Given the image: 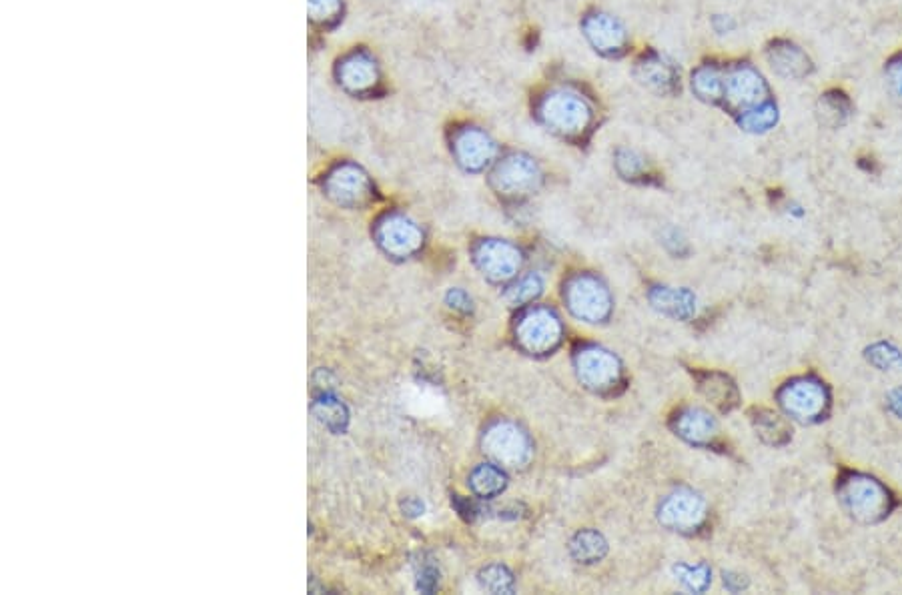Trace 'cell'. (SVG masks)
I'll return each mask as SVG.
<instances>
[{"label":"cell","mask_w":902,"mask_h":595,"mask_svg":"<svg viewBox=\"0 0 902 595\" xmlns=\"http://www.w3.org/2000/svg\"><path fill=\"white\" fill-rule=\"evenodd\" d=\"M341 15H343L341 0H309V17L323 27L339 23Z\"/></svg>","instance_id":"30"},{"label":"cell","mask_w":902,"mask_h":595,"mask_svg":"<svg viewBox=\"0 0 902 595\" xmlns=\"http://www.w3.org/2000/svg\"><path fill=\"white\" fill-rule=\"evenodd\" d=\"M486 451L502 465L520 467L528 463L532 455V445L528 435L514 423L500 421L492 425L484 437Z\"/></svg>","instance_id":"11"},{"label":"cell","mask_w":902,"mask_h":595,"mask_svg":"<svg viewBox=\"0 0 902 595\" xmlns=\"http://www.w3.org/2000/svg\"><path fill=\"white\" fill-rule=\"evenodd\" d=\"M724 585L730 589V591H740V589H744L746 587V581L744 579H740V575H734V573H724Z\"/></svg>","instance_id":"38"},{"label":"cell","mask_w":902,"mask_h":595,"mask_svg":"<svg viewBox=\"0 0 902 595\" xmlns=\"http://www.w3.org/2000/svg\"><path fill=\"white\" fill-rule=\"evenodd\" d=\"M702 393L720 409H730L732 405H736L738 393L734 389V385L730 383L728 377L718 375V373H708L704 377V381L700 383Z\"/></svg>","instance_id":"24"},{"label":"cell","mask_w":902,"mask_h":595,"mask_svg":"<svg viewBox=\"0 0 902 595\" xmlns=\"http://www.w3.org/2000/svg\"><path fill=\"white\" fill-rule=\"evenodd\" d=\"M774 99L772 89L766 81V77L760 73V69L746 61L738 59L732 63H726V75H724V97L722 107L728 115L736 117L748 109H754L766 101Z\"/></svg>","instance_id":"3"},{"label":"cell","mask_w":902,"mask_h":595,"mask_svg":"<svg viewBox=\"0 0 902 595\" xmlns=\"http://www.w3.org/2000/svg\"><path fill=\"white\" fill-rule=\"evenodd\" d=\"M674 429L682 439L694 445H706L718 433V425L712 419V415L698 407L682 409L674 419Z\"/></svg>","instance_id":"19"},{"label":"cell","mask_w":902,"mask_h":595,"mask_svg":"<svg viewBox=\"0 0 902 595\" xmlns=\"http://www.w3.org/2000/svg\"><path fill=\"white\" fill-rule=\"evenodd\" d=\"M830 399L828 385L814 375L790 379L778 391L780 409L804 425L822 421L830 411Z\"/></svg>","instance_id":"4"},{"label":"cell","mask_w":902,"mask_h":595,"mask_svg":"<svg viewBox=\"0 0 902 595\" xmlns=\"http://www.w3.org/2000/svg\"><path fill=\"white\" fill-rule=\"evenodd\" d=\"M335 77L339 87L353 97H371L381 87L379 63L365 49L343 55L335 67Z\"/></svg>","instance_id":"8"},{"label":"cell","mask_w":902,"mask_h":595,"mask_svg":"<svg viewBox=\"0 0 902 595\" xmlns=\"http://www.w3.org/2000/svg\"><path fill=\"white\" fill-rule=\"evenodd\" d=\"M632 75L638 85L658 97H674L680 93V69L656 49H646L634 61Z\"/></svg>","instance_id":"9"},{"label":"cell","mask_w":902,"mask_h":595,"mask_svg":"<svg viewBox=\"0 0 902 595\" xmlns=\"http://www.w3.org/2000/svg\"><path fill=\"white\" fill-rule=\"evenodd\" d=\"M868 361L880 371H892L902 367V351L890 343H876L868 349Z\"/></svg>","instance_id":"31"},{"label":"cell","mask_w":902,"mask_h":595,"mask_svg":"<svg viewBox=\"0 0 902 595\" xmlns=\"http://www.w3.org/2000/svg\"><path fill=\"white\" fill-rule=\"evenodd\" d=\"M734 121L744 133L766 135L778 125L780 109H778L776 101L770 99V101H766V103H762V105H758L754 109H748V111L736 115Z\"/></svg>","instance_id":"23"},{"label":"cell","mask_w":902,"mask_h":595,"mask_svg":"<svg viewBox=\"0 0 902 595\" xmlns=\"http://www.w3.org/2000/svg\"><path fill=\"white\" fill-rule=\"evenodd\" d=\"M329 191L343 205H359L371 195V185L359 167L341 165L329 177Z\"/></svg>","instance_id":"18"},{"label":"cell","mask_w":902,"mask_h":595,"mask_svg":"<svg viewBox=\"0 0 902 595\" xmlns=\"http://www.w3.org/2000/svg\"><path fill=\"white\" fill-rule=\"evenodd\" d=\"M516 333L524 349L532 353H548L562 339V323L552 311L536 307L522 315Z\"/></svg>","instance_id":"12"},{"label":"cell","mask_w":902,"mask_h":595,"mask_svg":"<svg viewBox=\"0 0 902 595\" xmlns=\"http://www.w3.org/2000/svg\"><path fill=\"white\" fill-rule=\"evenodd\" d=\"M447 301H449L451 307H456V309H460V311H470V309H472V299H470L464 291H460V289L449 291Z\"/></svg>","instance_id":"35"},{"label":"cell","mask_w":902,"mask_h":595,"mask_svg":"<svg viewBox=\"0 0 902 595\" xmlns=\"http://www.w3.org/2000/svg\"><path fill=\"white\" fill-rule=\"evenodd\" d=\"M650 301L656 309L676 319H690L696 311V297L686 289L656 287L650 293Z\"/></svg>","instance_id":"22"},{"label":"cell","mask_w":902,"mask_h":595,"mask_svg":"<svg viewBox=\"0 0 902 595\" xmlns=\"http://www.w3.org/2000/svg\"><path fill=\"white\" fill-rule=\"evenodd\" d=\"M472 487L482 497H494L504 491L506 477L504 473L494 465H482L472 475Z\"/></svg>","instance_id":"26"},{"label":"cell","mask_w":902,"mask_h":595,"mask_svg":"<svg viewBox=\"0 0 902 595\" xmlns=\"http://www.w3.org/2000/svg\"><path fill=\"white\" fill-rule=\"evenodd\" d=\"M884 81H886V91L892 97V101L902 107V51L894 53L884 63Z\"/></svg>","instance_id":"32"},{"label":"cell","mask_w":902,"mask_h":595,"mask_svg":"<svg viewBox=\"0 0 902 595\" xmlns=\"http://www.w3.org/2000/svg\"><path fill=\"white\" fill-rule=\"evenodd\" d=\"M764 57L770 69L786 81H802L814 73L810 55L788 39H772L764 49Z\"/></svg>","instance_id":"14"},{"label":"cell","mask_w":902,"mask_h":595,"mask_svg":"<svg viewBox=\"0 0 902 595\" xmlns=\"http://www.w3.org/2000/svg\"><path fill=\"white\" fill-rule=\"evenodd\" d=\"M576 369L580 379L596 391L610 389L618 383L620 363L614 355L600 347H586L576 355Z\"/></svg>","instance_id":"16"},{"label":"cell","mask_w":902,"mask_h":595,"mask_svg":"<svg viewBox=\"0 0 902 595\" xmlns=\"http://www.w3.org/2000/svg\"><path fill=\"white\" fill-rule=\"evenodd\" d=\"M706 517V501L690 491L678 489L660 505V521L674 531H694Z\"/></svg>","instance_id":"13"},{"label":"cell","mask_w":902,"mask_h":595,"mask_svg":"<svg viewBox=\"0 0 902 595\" xmlns=\"http://www.w3.org/2000/svg\"><path fill=\"white\" fill-rule=\"evenodd\" d=\"M724 75H726V65L716 61V59H708L704 63H700L692 73H690V91L692 95L712 107H722V97H724Z\"/></svg>","instance_id":"17"},{"label":"cell","mask_w":902,"mask_h":595,"mask_svg":"<svg viewBox=\"0 0 902 595\" xmlns=\"http://www.w3.org/2000/svg\"><path fill=\"white\" fill-rule=\"evenodd\" d=\"M580 29H582V35L588 41V45L600 57L622 59L630 51L628 29L612 13H606L602 9H592L582 17Z\"/></svg>","instance_id":"7"},{"label":"cell","mask_w":902,"mask_h":595,"mask_svg":"<svg viewBox=\"0 0 902 595\" xmlns=\"http://www.w3.org/2000/svg\"><path fill=\"white\" fill-rule=\"evenodd\" d=\"M734 21H732V17H728V15H716L714 19H712V29L718 33V35H730L732 31H734Z\"/></svg>","instance_id":"36"},{"label":"cell","mask_w":902,"mask_h":595,"mask_svg":"<svg viewBox=\"0 0 902 595\" xmlns=\"http://www.w3.org/2000/svg\"><path fill=\"white\" fill-rule=\"evenodd\" d=\"M536 121L558 139L584 143L596 129L598 107L576 85H550L534 99Z\"/></svg>","instance_id":"1"},{"label":"cell","mask_w":902,"mask_h":595,"mask_svg":"<svg viewBox=\"0 0 902 595\" xmlns=\"http://www.w3.org/2000/svg\"><path fill=\"white\" fill-rule=\"evenodd\" d=\"M498 143L494 137L472 123L458 125L451 131V153L458 165L468 173H482L498 161Z\"/></svg>","instance_id":"6"},{"label":"cell","mask_w":902,"mask_h":595,"mask_svg":"<svg viewBox=\"0 0 902 595\" xmlns=\"http://www.w3.org/2000/svg\"><path fill=\"white\" fill-rule=\"evenodd\" d=\"M838 501L858 523H878L894 507L892 493L874 477L858 471H846L836 483Z\"/></svg>","instance_id":"2"},{"label":"cell","mask_w":902,"mask_h":595,"mask_svg":"<svg viewBox=\"0 0 902 595\" xmlns=\"http://www.w3.org/2000/svg\"><path fill=\"white\" fill-rule=\"evenodd\" d=\"M888 409L902 417V389H896L888 395Z\"/></svg>","instance_id":"37"},{"label":"cell","mask_w":902,"mask_h":595,"mask_svg":"<svg viewBox=\"0 0 902 595\" xmlns=\"http://www.w3.org/2000/svg\"><path fill=\"white\" fill-rule=\"evenodd\" d=\"M606 541L596 531H580L572 539V555L580 563H596L606 555Z\"/></svg>","instance_id":"25"},{"label":"cell","mask_w":902,"mask_h":595,"mask_svg":"<svg viewBox=\"0 0 902 595\" xmlns=\"http://www.w3.org/2000/svg\"><path fill=\"white\" fill-rule=\"evenodd\" d=\"M542 289H544L542 279H540L538 275H530V277L520 279V281L510 289L508 299H510V303H514V305H524V303L534 301V299L542 293Z\"/></svg>","instance_id":"33"},{"label":"cell","mask_w":902,"mask_h":595,"mask_svg":"<svg viewBox=\"0 0 902 595\" xmlns=\"http://www.w3.org/2000/svg\"><path fill=\"white\" fill-rule=\"evenodd\" d=\"M674 573H676V579H678L686 589L696 591V593L706 591L708 585H710V581H712V571H710V567L704 565V563H696V565L680 563V565L674 567Z\"/></svg>","instance_id":"29"},{"label":"cell","mask_w":902,"mask_h":595,"mask_svg":"<svg viewBox=\"0 0 902 595\" xmlns=\"http://www.w3.org/2000/svg\"><path fill=\"white\" fill-rule=\"evenodd\" d=\"M379 239L387 251L409 253L421 241V231L401 215H389L379 227Z\"/></svg>","instance_id":"20"},{"label":"cell","mask_w":902,"mask_h":595,"mask_svg":"<svg viewBox=\"0 0 902 595\" xmlns=\"http://www.w3.org/2000/svg\"><path fill=\"white\" fill-rule=\"evenodd\" d=\"M564 297H566L572 313L578 319H584L588 323L604 321L612 309V299H610L608 289L596 277H590V275L574 277L568 283Z\"/></svg>","instance_id":"10"},{"label":"cell","mask_w":902,"mask_h":595,"mask_svg":"<svg viewBox=\"0 0 902 595\" xmlns=\"http://www.w3.org/2000/svg\"><path fill=\"white\" fill-rule=\"evenodd\" d=\"M756 431L770 445H784L790 439V429L772 411H760L756 417Z\"/></svg>","instance_id":"27"},{"label":"cell","mask_w":902,"mask_h":595,"mask_svg":"<svg viewBox=\"0 0 902 595\" xmlns=\"http://www.w3.org/2000/svg\"><path fill=\"white\" fill-rule=\"evenodd\" d=\"M816 115L820 125L828 129H842L854 115V103L842 89H828L818 97Z\"/></svg>","instance_id":"21"},{"label":"cell","mask_w":902,"mask_h":595,"mask_svg":"<svg viewBox=\"0 0 902 595\" xmlns=\"http://www.w3.org/2000/svg\"><path fill=\"white\" fill-rule=\"evenodd\" d=\"M544 181L542 167L526 153H510L492 167L490 183L494 191L506 199H524L540 189Z\"/></svg>","instance_id":"5"},{"label":"cell","mask_w":902,"mask_h":595,"mask_svg":"<svg viewBox=\"0 0 902 595\" xmlns=\"http://www.w3.org/2000/svg\"><path fill=\"white\" fill-rule=\"evenodd\" d=\"M482 583L494 593H510L514 589L512 573L502 565H492L482 571Z\"/></svg>","instance_id":"34"},{"label":"cell","mask_w":902,"mask_h":595,"mask_svg":"<svg viewBox=\"0 0 902 595\" xmlns=\"http://www.w3.org/2000/svg\"><path fill=\"white\" fill-rule=\"evenodd\" d=\"M476 263L492 281H508L520 271L522 253L508 241L486 239L476 247Z\"/></svg>","instance_id":"15"},{"label":"cell","mask_w":902,"mask_h":595,"mask_svg":"<svg viewBox=\"0 0 902 595\" xmlns=\"http://www.w3.org/2000/svg\"><path fill=\"white\" fill-rule=\"evenodd\" d=\"M614 165H616L618 175L624 177V179H628V181L642 179V177L648 173V163H646V159H644L638 151L626 149V147H622V149L616 151Z\"/></svg>","instance_id":"28"}]
</instances>
